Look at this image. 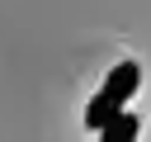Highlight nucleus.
<instances>
[{
  "instance_id": "nucleus-2",
  "label": "nucleus",
  "mask_w": 151,
  "mask_h": 142,
  "mask_svg": "<svg viewBox=\"0 0 151 142\" xmlns=\"http://www.w3.org/2000/svg\"><path fill=\"white\" fill-rule=\"evenodd\" d=\"M99 142H137V114H113L104 128H99Z\"/></svg>"
},
{
  "instance_id": "nucleus-1",
  "label": "nucleus",
  "mask_w": 151,
  "mask_h": 142,
  "mask_svg": "<svg viewBox=\"0 0 151 142\" xmlns=\"http://www.w3.org/2000/svg\"><path fill=\"white\" fill-rule=\"evenodd\" d=\"M137 85H142V66H137V62H118V66L109 71L104 90L85 104V128H94V133H99V128H104V123H109V118H113V114L137 95Z\"/></svg>"
}]
</instances>
